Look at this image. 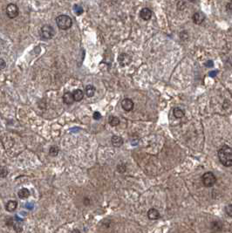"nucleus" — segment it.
<instances>
[{
    "mask_svg": "<svg viewBox=\"0 0 232 233\" xmlns=\"http://www.w3.org/2000/svg\"><path fill=\"white\" fill-rule=\"evenodd\" d=\"M18 197L21 198V199H26V198H28L29 196H30V191H29L28 189L23 188V189H21V190L18 191Z\"/></svg>",
    "mask_w": 232,
    "mask_h": 233,
    "instance_id": "obj_16",
    "label": "nucleus"
},
{
    "mask_svg": "<svg viewBox=\"0 0 232 233\" xmlns=\"http://www.w3.org/2000/svg\"><path fill=\"white\" fill-rule=\"evenodd\" d=\"M18 13H19V10H18V7L16 4H10L7 5V7H6V14H7V16L10 18H17Z\"/></svg>",
    "mask_w": 232,
    "mask_h": 233,
    "instance_id": "obj_5",
    "label": "nucleus"
},
{
    "mask_svg": "<svg viewBox=\"0 0 232 233\" xmlns=\"http://www.w3.org/2000/svg\"><path fill=\"white\" fill-rule=\"evenodd\" d=\"M95 91H96L95 87H93L92 85H88L85 88V93L87 97H93L95 93Z\"/></svg>",
    "mask_w": 232,
    "mask_h": 233,
    "instance_id": "obj_15",
    "label": "nucleus"
},
{
    "mask_svg": "<svg viewBox=\"0 0 232 233\" xmlns=\"http://www.w3.org/2000/svg\"><path fill=\"white\" fill-rule=\"evenodd\" d=\"M7 175H8L7 168H5V167H4V166H0V177L4 178V177L7 176Z\"/></svg>",
    "mask_w": 232,
    "mask_h": 233,
    "instance_id": "obj_20",
    "label": "nucleus"
},
{
    "mask_svg": "<svg viewBox=\"0 0 232 233\" xmlns=\"http://www.w3.org/2000/svg\"><path fill=\"white\" fill-rule=\"evenodd\" d=\"M39 34L42 39H51L55 35V30L50 25H45L41 27V29L39 31Z\"/></svg>",
    "mask_w": 232,
    "mask_h": 233,
    "instance_id": "obj_3",
    "label": "nucleus"
},
{
    "mask_svg": "<svg viewBox=\"0 0 232 233\" xmlns=\"http://www.w3.org/2000/svg\"><path fill=\"white\" fill-rule=\"evenodd\" d=\"M152 14L153 12L151 10H149L148 8H143L140 12V16L144 20H149L152 17Z\"/></svg>",
    "mask_w": 232,
    "mask_h": 233,
    "instance_id": "obj_9",
    "label": "nucleus"
},
{
    "mask_svg": "<svg viewBox=\"0 0 232 233\" xmlns=\"http://www.w3.org/2000/svg\"><path fill=\"white\" fill-rule=\"evenodd\" d=\"M225 210H226V213L231 218L232 217V205L231 204H229L227 207L225 208Z\"/></svg>",
    "mask_w": 232,
    "mask_h": 233,
    "instance_id": "obj_23",
    "label": "nucleus"
},
{
    "mask_svg": "<svg viewBox=\"0 0 232 233\" xmlns=\"http://www.w3.org/2000/svg\"><path fill=\"white\" fill-rule=\"evenodd\" d=\"M63 101H64V103L67 104V105H72L73 103L74 100H73V93H70V92L65 93L64 95H63Z\"/></svg>",
    "mask_w": 232,
    "mask_h": 233,
    "instance_id": "obj_11",
    "label": "nucleus"
},
{
    "mask_svg": "<svg viewBox=\"0 0 232 233\" xmlns=\"http://www.w3.org/2000/svg\"><path fill=\"white\" fill-rule=\"evenodd\" d=\"M148 218L150 220H156L160 218V213L156 209L152 208V209H148Z\"/></svg>",
    "mask_w": 232,
    "mask_h": 233,
    "instance_id": "obj_10",
    "label": "nucleus"
},
{
    "mask_svg": "<svg viewBox=\"0 0 232 233\" xmlns=\"http://www.w3.org/2000/svg\"><path fill=\"white\" fill-rule=\"evenodd\" d=\"M217 74V71H213V72L209 73V76H211V77H215Z\"/></svg>",
    "mask_w": 232,
    "mask_h": 233,
    "instance_id": "obj_27",
    "label": "nucleus"
},
{
    "mask_svg": "<svg viewBox=\"0 0 232 233\" xmlns=\"http://www.w3.org/2000/svg\"><path fill=\"white\" fill-rule=\"evenodd\" d=\"M227 9H228L229 11H231V3L227 4Z\"/></svg>",
    "mask_w": 232,
    "mask_h": 233,
    "instance_id": "obj_30",
    "label": "nucleus"
},
{
    "mask_svg": "<svg viewBox=\"0 0 232 233\" xmlns=\"http://www.w3.org/2000/svg\"><path fill=\"white\" fill-rule=\"evenodd\" d=\"M56 24L59 29L67 30L73 26V20L67 15H59L56 18Z\"/></svg>",
    "mask_w": 232,
    "mask_h": 233,
    "instance_id": "obj_2",
    "label": "nucleus"
},
{
    "mask_svg": "<svg viewBox=\"0 0 232 233\" xmlns=\"http://www.w3.org/2000/svg\"><path fill=\"white\" fill-rule=\"evenodd\" d=\"M26 207L27 209H33V205H32V204H26Z\"/></svg>",
    "mask_w": 232,
    "mask_h": 233,
    "instance_id": "obj_29",
    "label": "nucleus"
},
{
    "mask_svg": "<svg viewBox=\"0 0 232 233\" xmlns=\"http://www.w3.org/2000/svg\"><path fill=\"white\" fill-rule=\"evenodd\" d=\"M111 143L113 144V146H115V147H120L123 144V139L120 136L114 135L111 138Z\"/></svg>",
    "mask_w": 232,
    "mask_h": 233,
    "instance_id": "obj_13",
    "label": "nucleus"
},
{
    "mask_svg": "<svg viewBox=\"0 0 232 233\" xmlns=\"http://www.w3.org/2000/svg\"><path fill=\"white\" fill-rule=\"evenodd\" d=\"M193 21L194 23L195 24V25H201L203 21H204V19H205V16H204V14L202 12H195L193 15Z\"/></svg>",
    "mask_w": 232,
    "mask_h": 233,
    "instance_id": "obj_8",
    "label": "nucleus"
},
{
    "mask_svg": "<svg viewBox=\"0 0 232 233\" xmlns=\"http://www.w3.org/2000/svg\"><path fill=\"white\" fill-rule=\"evenodd\" d=\"M18 207V202L17 201H9L7 204H6V206H5V209L7 211L9 212H12L14 211Z\"/></svg>",
    "mask_w": 232,
    "mask_h": 233,
    "instance_id": "obj_14",
    "label": "nucleus"
},
{
    "mask_svg": "<svg viewBox=\"0 0 232 233\" xmlns=\"http://www.w3.org/2000/svg\"><path fill=\"white\" fill-rule=\"evenodd\" d=\"M205 65H206L207 67H211V66H213V62H212L211 60H209L206 64H205Z\"/></svg>",
    "mask_w": 232,
    "mask_h": 233,
    "instance_id": "obj_28",
    "label": "nucleus"
},
{
    "mask_svg": "<svg viewBox=\"0 0 232 233\" xmlns=\"http://www.w3.org/2000/svg\"><path fill=\"white\" fill-rule=\"evenodd\" d=\"M173 114L175 118H182L184 116V111L181 109L180 107H175L173 111Z\"/></svg>",
    "mask_w": 232,
    "mask_h": 233,
    "instance_id": "obj_17",
    "label": "nucleus"
},
{
    "mask_svg": "<svg viewBox=\"0 0 232 233\" xmlns=\"http://www.w3.org/2000/svg\"><path fill=\"white\" fill-rule=\"evenodd\" d=\"M118 61H119V64L121 66H126V65H128L131 61H132V58L131 56L128 54V53H120L118 57Z\"/></svg>",
    "mask_w": 232,
    "mask_h": 233,
    "instance_id": "obj_6",
    "label": "nucleus"
},
{
    "mask_svg": "<svg viewBox=\"0 0 232 233\" xmlns=\"http://www.w3.org/2000/svg\"><path fill=\"white\" fill-rule=\"evenodd\" d=\"M126 165L125 164H123V163H121V164H119L118 166H117V170L120 172V173H123V172H125L126 171Z\"/></svg>",
    "mask_w": 232,
    "mask_h": 233,
    "instance_id": "obj_22",
    "label": "nucleus"
},
{
    "mask_svg": "<svg viewBox=\"0 0 232 233\" xmlns=\"http://www.w3.org/2000/svg\"><path fill=\"white\" fill-rule=\"evenodd\" d=\"M202 181L205 187H212L217 182V177L212 172H206L202 176Z\"/></svg>",
    "mask_w": 232,
    "mask_h": 233,
    "instance_id": "obj_4",
    "label": "nucleus"
},
{
    "mask_svg": "<svg viewBox=\"0 0 232 233\" xmlns=\"http://www.w3.org/2000/svg\"><path fill=\"white\" fill-rule=\"evenodd\" d=\"M73 97L74 101H80L84 98V93L80 89H76L73 93Z\"/></svg>",
    "mask_w": 232,
    "mask_h": 233,
    "instance_id": "obj_12",
    "label": "nucleus"
},
{
    "mask_svg": "<svg viewBox=\"0 0 232 233\" xmlns=\"http://www.w3.org/2000/svg\"><path fill=\"white\" fill-rule=\"evenodd\" d=\"M134 106V104L133 102V101L130 100V99H124V100L121 101V107H122V108H123L125 111H127V112H129V111L133 110Z\"/></svg>",
    "mask_w": 232,
    "mask_h": 233,
    "instance_id": "obj_7",
    "label": "nucleus"
},
{
    "mask_svg": "<svg viewBox=\"0 0 232 233\" xmlns=\"http://www.w3.org/2000/svg\"><path fill=\"white\" fill-rule=\"evenodd\" d=\"M218 158L221 163L225 167L232 166V149L228 145L222 147L218 151Z\"/></svg>",
    "mask_w": 232,
    "mask_h": 233,
    "instance_id": "obj_1",
    "label": "nucleus"
},
{
    "mask_svg": "<svg viewBox=\"0 0 232 233\" xmlns=\"http://www.w3.org/2000/svg\"><path fill=\"white\" fill-rule=\"evenodd\" d=\"M120 119L116 116H110L109 117V124L112 127H116L120 124Z\"/></svg>",
    "mask_w": 232,
    "mask_h": 233,
    "instance_id": "obj_18",
    "label": "nucleus"
},
{
    "mask_svg": "<svg viewBox=\"0 0 232 233\" xmlns=\"http://www.w3.org/2000/svg\"><path fill=\"white\" fill-rule=\"evenodd\" d=\"M14 229H15V231L18 233L22 232V228H21V226H19V225H14Z\"/></svg>",
    "mask_w": 232,
    "mask_h": 233,
    "instance_id": "obj_26",
    "label": "nucleus"
},
{
    "mask_svg": "<svg viewBox=\"0 0 232 233\" xmlns=\"http://www.w3.org/2000/svg\"><path fill=\"white\" fill-rule=\"evenodd\" d=\"M189 1H190V2H195L196 0H189Z\"/></svg>",
    "mask_w": 232,
    "mask_h": 233,
    "instance_id": "obj_32",
    "label": "nucleus"
},
{
    "mask_svg": "<svg viewBox=\"0 0 232 233\" xmlns=\"http://www.w3.org/2000/svg\"><path fill=\"white\" fill-rule=\"evenodd\" d=\"M59 152V149L57 146H52L49 149V154L52 156H57Z\"/></svg>",
    "mask_w": 232,
    "mask_h": 233,
    "instance_id": "obj_19",
    "label": "nucleus"
},
{
    "mask_svg": "<svg viewBox=\"0 0 232 233\" xmlns=\"http://www.w3.org/2000/svg\"><path fill=\"white\" fill-rule=\"evenodd\" d=\"M71 233H80V232H79V230H77V229H75V230H73V231L71 232Z\"/></svg>",
    "mask_w": 232,
    "mask_h": 233,
    "instance_id": "obj_31",
    "label": "nucleus"
},
{
    "mask_svg": "<svg viewBox=\"0 0 232 233\" xmlns=\"http://www.w3.org/2000/svg\"><path fill=\"white\" fill-rule=\"evenodd\" d=\"M93 119L94 120H96V121H98V120H100L101 118V113H99V112H94L93 113Z\"/></svg>",
    "mask_w": 232,
    "mask_h": 233,
    "instance_id": "obj_25",
    "label": "nucleus"
},
{
    "mask_svg": "<svg viewBox=\"0 0 232 233\" xmlns=\"http://www.w3.org/2000/svg\"><path fill=\"white\" fill-rule=\"evenodd\" d=\"M6 67V63L4 61V60H3L2 58H0V71L4 69Z\"/></svg>",
    "mask_w": 232,
    "mask_h": 233,
    "instance_id": "obj_24",
    "label": "nucleus"
},
{
    "mask_svg": "<svg viewBox=\"0 0 232 233\" xmlns=\"http://www.w3.org/2000/svg\"><path fill=\"white\" fill-rule=\"evenodd\" d=\"M73 10H74V12L76 13L77 15H81V14L83 13V12H84L83 8H82L81 6H79V5H77V4L74 5Z\"/></svg>",
    "mask_w": 232,
    "mask_h": 233,
    "instance_id": "obj_21",
    "label": "nucleus"
}]
</instances>
